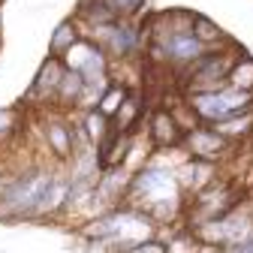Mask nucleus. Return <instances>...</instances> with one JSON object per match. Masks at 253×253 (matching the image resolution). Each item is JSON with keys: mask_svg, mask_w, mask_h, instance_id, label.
Segmentation results:
<instances>
[{"mask_svg": "<svg viewBox=\"0 0 253 253\" xmlns=\"http://www.w3.org/2000/svg\"><path fill=\"white\" fill-rule=\"evenodd\" d=\"M130 90H133L130 84H124V82H115V79H112V84L106 87V93H103V100H100L97 109H100L106 118H115L118 109L124 106V100H126V93H130Z\"/></svg>", "mask_w": 253, "mask_h": 253, "instance_id": "nucleus-21", "label": "nucleus"}, {"mask_svg": "<svg viewBox=\"0 0 253 253\" xmlns=\"http://www.w3.org/2000/svg\"><path fill=\"white\" fill-rule=\"evenodd\" d=\"M148 100H145V93L139 87H133L130 93H126V100L124 106L118 109V115L112 118V130L115 133H136L139 126L148 121Z\"/></svg>", "mask_w": 253, "mask_h": 253, "instance_id": "nucleus-12", "label": "nucleus"}, {"mask_svg": "<svg viewBox=\"0 0 253 253\" xmlns=\"http://www.w3.org/2000/svg\"><path fill=\"white\" fill-rule=\"evenodd\" d=\"M42 145L51 157L54 166H67L73 157V130H70V115L48 109L42 115Z\"/></svg>", "mask_w": 253, "mask_h": 253, "instance_id": "nucleus-7", "label": "nucleus"}, {"mask_svg": "<svg viewBox=\"0 0 253 253\" xmlns=\"http://www.w3.org/2000/svg\"><path fill=\"white\" fill-rule=\"evenodd\" d=\"M106 6L118 21H142L148 12V0H106Z\"/></svg>", "mask_w": 253, "mask_h": 253, "instance_id": "nucleus-22", "label": "nucleus"}, {"mask_svg": "<svg viewBox=\"0 0 253 253\" xmlns=\"http://www.w3.org/2000/svg\"><path fill=\"white\" fill-rule=\"evenodd\" d=\"M193 37H196L205 48H223V45L232 42L226 30L220 27L217 21H211L208 15H202V12H196V18H193Z\"/></svg>", "mask_w": 253, "mask_h": 253, "instance_id": "nucleus-18", "label": "nucleus"}, {"mask_svg": "<svg viewBox=\"0 0 253 253\" xmlns=\"http://www.w3.org/2000/svg\"><path fill=\"white\" fill-rule=\"evenodd\" d=\"M21 130L18 109H0V145H9Z\"/></svg>", "mask_w": 253, "mask_h": 253, "instance_id": "nucleus-23", "label": "nucleus"}, {"mask_svg": "<svg viewBox=\"0 0 253 253\" xmlns=\"http://www.w3.org/2000/svg\"><path fill=\"white\" fill-rule=\"evenodd\" d=\"M0 253H3V250H0Z\"/></svg>", "mask_w": 253, "mask_h": 253, "instance_id": "nucleus-26", "label": "nucleus"}, {"mask_svg": "<svg viewBox=\"0 0 253 253\" xmlns=\"http://www.w3.org/2000/svg\"><path fill=\"white\" fill-rule=\"evenodd\" d=\"M187 106L193 109L196 121L199 124H220L232 115H241V112H250L253 109V93L250 90H238V87H220L214 93H196V97H184Z\"/></svg>", "mask_w": 253, "mask_h": 253, "instance_id": "nucleus-4", "label": "nucleus"}, {"mask_svg": "<svg viewBox=\"0 0 253 253\" xmlns=\"http://www.w3.org/2000/svg\"><path fill=\"white\" fill-rule=\"evenodd\" d=\"M229 87H238V90H250L253 93V57L241 48L232 60V70H229Z\"/></svg>", "mask_w": 253, "mask_h": 253, "instance_id": "nucleus-20", "label": "nucleus"}, {"mask_svg": "<svg viewBox=\"0 0 253 253\" xmlns=\"http://www.w3.org/2000/svg\"><path fill=\"white\" fill-rule=\"evenodd\" d=\"M76 115H79V124L93 148L112 136V118H106L100 109H87V112H76Z\"/></svg>", "mask_w": 253, "mask_h": 253, "instance_id": "nucleus-17", "label": "nucleus"}, {"mask_svg": "<svg viewBox=\"0 0 253 253\" xmlns=\"http://www.w3.org/2000/svg\"><path fill=\"white\" fill-rule=\"evenodd\" d=\"M238 42H229L223 48H211L208 54H202L193 67H187L178 76V90L184 97H196V93H214L220 87H226L229 82V70H232V60L238 54Z\"/></svg>", "mask_w": 253, "mask_h": 253, "instance_id": "nucleus-2", "label": "nucleus"}, {"mask_svg": "<svg viewBox=\"0 0 253 253\" xmlns=\"http://www.w3.org/2000/svg\"><path fill=\"white\" fill-rule=\"evenodd\" d=\"M232 148H235V145L226 142V139L220 136L214 126H208V124L193 126V130L184 136V151L193 157V160H205V163H217V166L229 157Z\"/></svg>", "mask_w": 253, "mask_h": 253, "instance_id": "nucleus-9", "label": "nucleus"}, {"mask_svg": "<svg viewBox=\"0 0 253 253\" xmlns=\"http://www.w3.org/2000/svg\"><path fill=\"white\" fill-rule=\"evenodd\" d=\"M82 93H84V79H82L76 70H67V73H63V82H60V87H57L54 112L76 115V112H79V106H82Z\"/></svg>", "mask_w": 253, "mask_h": 253, "instance_id": "nucleus-15", "label": "nucleus"}, {"mask_svg": "<svg viewBox=\"0 0 253 253\" xmlns=\"http://www.w3.org/2000/svg\"><path fill=\"white\" fill-rule=\"evenodd\" d=\"M67 70H76L84 82H100V79H112V57L90 40H82L67 57Z\"/></svg>", "mask_w": 253, "mask_h": 253, "instance_id": "nucleus-8", "label": "nucleus"}, {"mask_svg": "<svg viewBox=\"0 0 253 253\" xmlns=\"http://www.w3.org/2000/svg\"><path fill=\"white\" fill-rule=\"evenodd\" d=\"M175 178H178V184H181V190H184V196L190 199V196L202 193L205 187H211V184L220 178V166H217V163H205V160H193V157H187V160L178 166Z\"/></svg>", "mask_w": 253, "mask_h": 253, "instance_id": "nucleus-11", "label": "nucleus"}, {"mask_svg": "<svg viewBox=\"0 0 253 253\" xmlns=\"http://www.w3.org/2000/svg\"><path fill=\"white\" fill-rule=\"evenodd\" d=\"M57 169L60 166L51 163H34L15 172H3L0 178V223H34V211Z\"/></svg>", "mask_w": 253, "mask_h": 253, "instance_id": "nucleus-1", "label": "nucleus"}, {"mask_svg": "<svg viewBox=\"0 0 253 253\" xmlns=\"http://www.w3.org/2000/svg\"><path fill=\"white\" fill-rule=\"evenodd\" d=\"M76 21L82 24L84 34H90V30H97V27L115 24L118 18L106 6V0H79V3H76Z\"/></svg>", "mask_w": 253, "mask_h": 253, "instance_id": "nucleus-16", "label": "nucleus"}, {"mask_svg": "<svg viewBox=\"0 0 253 253\" xmlns=\"http://www.w3.org/2000/svg\"><path fill=\"white\" fill-rule=\"evenodd\" d=\"M3 172H6V169H3V166H0V178H3Z\"/></svg>", "mask_w": 253, "mask_h": 253, "instance_id": "nucleus-25", "label": "nucleus"}, {"mask_svg": "<svg viewBox=\"0 0 253 253\" xmlns=\"http://www.w3.org/2000/svg\"><path fill=\"white\" fill-rule=\"evenodd\" d=\"M121 253H169V247H166V241H163V238H148V241L133 244V247L121 250Z\"/></svg>", "mask_w": 253, "mask_h": 253, "instance_id": "nucleus-24", "label": "nucleus"}, {"mask_svg": "<svg viewBox=\"0 0 253 253\" xmlns=\"http://www.w3.org/2000/svg\"><path fill=\"white\" fill-rule=\"evenodd\" d=\"M84 40V30L76 18H63L51 27V37H48V57H67L79 42Z\"/></svg>", "mask_w": 253, "mask_h": 253, "instance_id": "nucleus-14", "label": "nucleus"}, {"mask_svg": "<svg viewBox=\"0 0 253 253\" xmlns=\"http://www.w3.org/2000/svg\"><path fill=\"white\" fill-rule=\"evenodd\" d=\"M133 145H136V133H115L97 145V157H100V169H118V166H126L133 154Z\"/></svg>", "mask_w": 253, "mask_h": 253, "instance_id": "nucleus-13", "label": "nucleus"}, {"mask_svg": "<svg viewBox=\"0 0 253 253\" xmlns=\"http://www.w3.org/2000/svg\"><path fill=\"white\" fill-rule=\"evenodd\" d=\"M63 73H67V63H63L60 57H48L40 63V70L34 76V82H30L27 87V106H34V109H54V100H57V87L63 82Z\"/></svg>", "mask_w": 253, "mask_h": 253, "instance_id": "nucleus-5", "label": "nucleus"}, {"mask_svg": "<svg viewBox=\"0 0 253 253\" xmlns=\"http://www.w3.org/2000/svg\"><path fill=\"white\" fill-rule=\"evenodd\" d=\"M241 202H244V193H238V187L229 178L220 175L211 187H205L202 193L187 199L184 226L193 229L199 223H208V220H220V217H226L229 211H235Z\"/></svg>", "mask_w": 253, "mask_h": 253, "instance_id": "nucleus-3", "label": "nucleus"}, {"mask_svg": "<svg viewBox=\"0 0 253 253\" xmlns=\"http://www.w3.org/2000/svg\"><path fill=\"white\" fill-rule=\"evenodd\" d=\"M130 181H133V172L126 169V166L100 172L97 187H93V217H97V214H106V211H112V208L126 205Z\"/></svg>", "mask_w": 253, "mask_h": 253, "instance_id": "nucleus-6", "label": "nucleus"}, {"mask_svg": "<svg viewBox=\"0 0 253 253\" xmlns=\"http://www.w3.org/2000/svg\"><path fill=\"white\" fill-rule=\"evenodd\" d=\"M214 130L223 136L226 142H232V145L247 142L253 136V109L250 112H241V115H232V118L220 121V124H214Z\"/></svg>", "mask_w": 253, "mask_h": 253, "instance_id": "nucleus-19", "label": "nucleus"}, {"mask_svg": "<svg viewBox=\"0 0 253 253\" xmlns=\"http://www.w3.org/2000/svg\"><path fill=\"white\" fill-rule=\"evenodd\" d=\"M145 136L151 142L154 151H172V148H181L184 145V130L181 124L175 121V115L166 109V106H157L148 112V121H145Z\"/></svg>", "mask_w": 253, "mask_h": 253, "instance_id": "nucleus-10", "label": "nucleus"}]
</instances>
